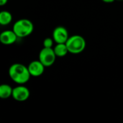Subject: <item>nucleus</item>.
I'll use <instances>...</instances> for the list:
<instances>
[{
  "label": "nucleus",
  "mask_w": 123,
  "mask_h": 123,
  "mask_svg": "<svg viewBox=\"0 0 123 123\" xmlns=\"http://www.w3.org/2000/svg\"><path fill=\"white\" fill-rule=\"evenodd\" d=\"M12 30L18 38H25L32 33L34 25L30 20L22 18L14 22Z\"/></svg>",
  "instance_id": "nucleus-2"
},
{
  "label": "nucleus",
  "mask_w": 123,
  "mask_h": 123,
  "mask_svg": "<svg viewBox=\"0 0 123 123\" xmlns=\"http://www.w3.org/2000/svg\"><path fill=\"white\" fill-rule=\"evenodd\" d=\"M53 38H46L43 41V47L45 48H52L53 45Z\"/></svg>",
  "instance_id": "nucleus-12"
},
{
  "label": "nucleus",
  "mask_w": 123,
  "mask_h": 123,
  "mask_svg": "<svg viewBox=\"0 0 123 123\" xmlns=\"http://www.w3.org/2000/svg\"><path fill=\"white\" fill-rule=\"evenodd\" d=\"M30 90L23 85H19L13 88L12 97L17 101H25L30 97Z\"/></svg>",
  "instance_id": "nucleus-5"
},
{
  "label": "nucleus",
  "mask_w": 123,
  "mask_h": 123,
  "mask_svg": "<svg viewBox=\"0 0 123 123\" xmlns=\"http://www.w3.org/2000/svg\"><path fill=\"white\" fill-rule=\"evenodd\" d=\"M12 20V14L6 10L0 12V24L1 25H7Z\"/></svg>",
  "instance_id": "nucleus-11"
},
{
  "label": "nucleus",
  "mask_w": 123,
  "mask_h": 123,
  "mask_svg": "<svg viewBox=\"0 0 123 123\" xmlns=\"http://www.w3.org/2000/svg\"><path fill=\"white\" fill-rule=\"evenodd\" d=\"M7 2H8V0H0V5H1V6H4V5H5Z\"/></svg>",
  "instance_id": "nucleus-13"
},
{
  "label": "nucleus",
  "mask_w": 123,
  "mask_h": 123,
  "mask_svg": "<svg viewBox=\"0 0 123 123\" xmlns=\"http://www.w3.org/2000/svg\"><path fill=\"white\" fill-rule=\"evenodd\" d=\"M18 38L16 33L14 30H4L1 32L0 34V41L2 44L4 45H11L16 42L17 39Z\"/></svg>",
  "instance_id": "nucleus-8"
},
{
  "label": "nucleus",
  "mask_w": 123,
  "mask_h": 123,
  "mask_svg": "<svg viewBox=\"0 0 123 123\" xmlns=\"http://www.w3.org/2000/svg\"><path fill=\"white\" fill-rule=\"evenodd\" d=\"M118 1H122V0H118Z\"/></svg>",
  "instance_id": "nucleus-15"
},
{
  "label": "nucleus",
  "mask_w": 123,
  "mask_h": 123,
  "mask_svg": "<svg viewBox=\"0 0 123 123\" xmlns=\"http://www.w3.org/2000/svg\"><path fill=\"white\" fill-rule=\"evenodd\" d=\"M13 88L8 84H2L0 86V98L6 99L12 96Z\"/></svg>",
  "instance_id": "nucleus-9"
},
{
  "label": "nucleus",
  "mask_w": 123,
  "mask_h": 123,
  "mask_svg": "<svg viewBox=\"0 0 123 123\" xmlns=\"http://www.w3.org/2000/svg\"><path fill=\"white\" fill-rule=\"evenodd\" d=\"M53 50L55 55L58 57H65L68 53H69L66 43H57L53 48Z\"/></svg>",
  "instance_id": "nucleus-10"
},
{
  "label": "nucleus",
  "mask_w": 123,
  "mask_h": 123,
  "mask_svg": "<svg viewBox=\"0 0 123 123\" xmlns=\"http://www.w3.org/2000/svg\"><path fill=\"white\" fill-rule=\"evenodd\" d=\"M68 38V33L66 28L58 26L53 30V38L56 43H66Z\"/></svg>",
  "instance_id": "nucleus-6"
},
{
  "label": "nucleus",
  "mask_w": 123,
  "mask_h": 123,
  "mask_svg": "<svg viewBox=\"0 0 123 123\" xmlns=\"http://www.w3.org/2000/svg\"><path fill=\"white\" fill-rule=\"evenodd\" d=\"M27 67H28V70L31 76L39 77L43 74L45 67L38 59V60H35V61L31 62L27 66Z\"/></svg>",
  "instance_id": "nucleus-7"
},
{
  "label": "nucleus",
  "mask_w": 123,
  "mask_h": 123,
  "mask_svg": "<svg viewBox=\"0 0 123 123\" xmlns=\"http://www.w3.org/2000/svg\"><path fill=\"white\" fill-rule=\"evenodd\" d=\"M69 53L72 54H79L84 51L86 43L84 37L80 35H74L69 36L66 43Z\"/></svg>",
  "instance_id": "nucleus-3"
},
{
  "label": "nucleus",
  "mask_w": 123,
  "mask_h": 123,
  "mask_svg": "<svg viewBox=\"0 0 123 123\" xmlns=\"http://www.w3.org/2000/svg\"><path fill=\"white\" fill-rule=\"evenodd\" d=\"M102 1H104V2H105V3H112V2H114L115 0H102Z\"/></svg>",
  "instance_id": "nucleus-14"
},
{
  "label": "nucleus",
  "mask_w": 123,
  "mask_h": 123,
  "mask_svg": "<svg viewBox=\"0 0 123 123\" xmlns=\"http://www.w3.org/2000/svg\"><path fill=\"white\" fill-rule=\"evenodd\" d=\"M57 56L55 55L53 48L43 47L39 53V60L44 65L45 67L52 66L55 62Z\"/></svg>",
  "instance_id": "nucleus-4"
},
{
  "label": "nucleus",
  "mask_w": 123,
  "mask_h": 123,
  "mask_svg": "<svg viewBox=\"0 0 123 123\" xmlns=\"http://www.w3.org/2000/svg\"><path fill=\"white\" fill-rule=\"evenodd\" d=\"M9 76L14 83L23 85L29 81L31 75L27 67L20 63H14L9 68Z\"/></svg>",
  "instance_id": "nucleus-1"
}]
</instances>
